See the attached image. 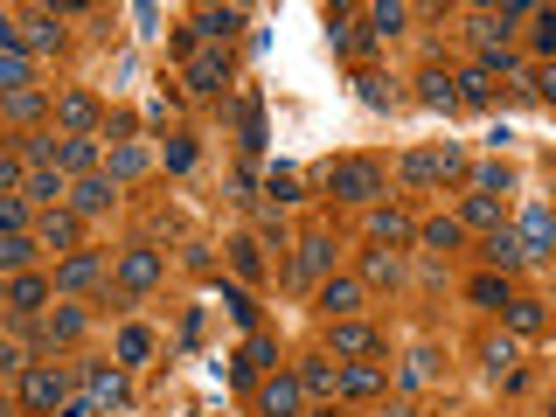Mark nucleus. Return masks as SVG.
Returning a JSON list of instances; mask_svg holds the SVG:
<instances>
[{
	"label": "nucleus",
	"instance_id": "nucleus-49",
	"mask_svg": "<svg viewBox=\"0 0 556 417\" xmlns=\"http://www.w3.org/2000/svg\"><path fill=\"white\" fill-rule=\"evenodd\" d=\"M21 160H35V167H49V160H56V139H28V146H21Z\"/></svg>",
	"mask_w": 556,
	"mask_h": 417
},
{
	"label": "nucleus",
	"instance_id": "nucleus-25",
	"mask_svg": "<svg viewBox=\"0 0 556 417\" xmlns=\"http://www.w3.org/2000/svg\"><path fill=\"white\" fill-rule=\"evenodd\" d=\"M369 230H376V244H404V237H411V216H404V209H376Z\"/></svg>",
	"mask_w": 556,
	"mask_h": 417
},
{
	"label": "nucleus",
	"instance_id": "nucleus-15",
	"mask_svg": "<svg viewBox=\"0 0 556 417\" xmlns=\"http://www.w3.org/2000/svg\"><path fill=\"white\" fill-rule=\"evenodd\" d=\"M258 404H265V417H292L299 411V383H292V376H272V383L258 390Z\"/></svg>",
	"mask_w": 556,
	"mask_h": 417
},
{
	"label": "nucleus",
	"instance_id": "nucleus-1",
	"mask_svg": "<svg viewBox=\"0 0 556 417\" xmlns=\"http://www.w3.org/2000/svg\"><path fill=\"white\" fill-rule=\"evenodd\" d=\"M327 188H334L341 202H376V195H383V174H376L369 160H341V167H327Z\"/></svg>",
	"mask_w": 556,
	"mask_h": 417
},
{
	"label": "nucleus",
	"instance_id": "nucleus-38",
	"mask_svg": "<svg viewBox=\"0 0 556 417\" xmlns=\"http://www.w3.org/2000/svg\"><path fill=\"white\" fill-rule=\"evenodd\" d=\"M404 181H411V188H431V181H438V160H431V153H411V160H404Z\"/></svg>",
	"mask_w": 556,
	"mask_h": 417
},
{
	"label": "nucleus",
	"instance_id": "nucleus-29",
	"mask_svg": "<svg viewBox=\"0 0 556 417\" xmlns=\"http://www.w3.org/2000/svg\"><path fill=\"white\" fill-rule=\"evenodd\" d=\"M362 278H369V285H397V278H404V265H397L390 251H369V258H362Z\"/></svg>",
	"mask_w": 556,
	"mask_h": 417
},
{
	"label": "nucleus",
	"instance_id": "nucleus-41",
	"mask_svg": "<svg viewBox=\"0 0 556 417\" xmlns=\"http://www.w3.org/2000/svg\"><path fill=\"white\" fill-rule=\"evenodd\" d=\"M7 119H42V91H14L7 98Z\"/></svg>",
	"mask_w": 556,
	"mask_h": 417
},
{
	"label": "nucleus",
	"instance_id": "nucleus-52",
	"mask_svg": "<svg viewBox=\"0 0 556 417\" xmlns=\"http://www.w3.org/2000/svg\"><path fill=\"white\" fill-rule=\"evenodd\" d=\"M7 188H21V160H14V153H0V195H7Z\"/></svg>",
	"mask_w": 556,
	"mask_h": 417
},
{
	"label": "nucleus",
	"instance_id": "nucleus-22",
	"mask_svg": "<svg viewBox=\"0 0 556 417\" xmlns=\"http://www.w3.org/2000/svg\"><path fill=\"white\" fill-rule=\"evenodd\" d=\"M63 195H70V188H63V167H35V174H28V202H49V209H56Z\"/></svg>",
	"mask_w": 556,
	"mask_h": 417
},
{
	"label": "nucleus",
	"instance_id": "nucleus-11",
	"mask_svg": "<svg viewBox=\"0 0 556 417\" xmlns=\"http://www.w3.org/2000/svg\"><path fill=\"white\" fill-rule=\"evenodd\" d=\"M334 390H341V397H383V369L348 362V369H334Z\"/></svg>",
	"mask_w": 556,
	"mask_h": 417
},
{
	"label": "nucleus",
	"instance_id": "nucleus-19",
	"mask_svg": "<svg viewBox=\"0 0 556 417\" xmlns=\"http://www.w3.org/2000/svg\"><path fill=\"white\" fill-rule=\"evenodd\" d=\"M42 299H49V285H42V278H35V272H14V285H7V306H14V313H35Z\"/></svg>",
	"mask_w": 556,
	"mask_h": 417
},
{
	"label": "nucleus",
	"instance_id": "nucleus-51",
	"mask_svg": "<svg viewBox=\"0 0 556 417\" xmlns=\"http://www.w3.org/2000/svg\"><path fill=\"white\" fill-rule=\"evenodd\" d=\"M56 417H98V404H91V397H63V404H56Z\"/></svg>",
	"mask_w": 556,
	"mask_h": 417
},
{
	"label": "nucleus",
	"instance_id": "nucleus-45",
	"mask_svg": "<svg viewBox=\"0 0 556 417\" xmlns=\"http://www.w3.org/2000/svg\"><path fill=\"white\" fill-rule=\"evenodd\" d=\"M431 160H438V181H452V174H466V153H459V146H438Z\"/></svg>",
	"mask_w": 556,
	"mask_h": 417
},
{
	"label": "nucleus",
	"instance_id": "nucleus-5",
	"mask_svg": "<svg viewBox=\"0 0 556 417\" xmlns=\"http://www.w3.org/2000/svg\"><path fill=\"white\" fill-rule=\"evenodd\" d=\"M376 348H383V334H376V327H362V320H334V355L362 362V355H376Z\"/></svg>",
	"mask_w": 556,
	"mask_h": 417
},
{
	"label": "nucleus",
	"instance_id": "nucleus-40",
	"mask_svg": "<svg viewBox=\"0 0 556 417\" xmlns=\"http://www.w3.org/2000/svg\"><path fill=\"white\" fill-rule=\"evenodd\" d=\"M139 167H146V153H139V146H119V153H112V181H133Z\"/></svg>",
	"mask_w": 556,
	"mask_h": 417
},
{
	"label": "nucleus",
	"instance_id": "nucleus-33",
	"mask_svg": "<svg viewBox=\"0 0 556 417\" xmlns=\"http://www.w3.org/2000/svg\"><path fill=\"white\" fill-rule=\"evenodd\" d=\"M35 258V237H0V272H21Z\"/></svg>",
	"mask_w": 556,
	"mask_h": 417
},
{
	"label": "nucleus",
	"instance_id": "nucleus-46",
	"mask_svg": "<svg viewBox=\"0 0 556 417\" xmlns=\"http://www.w3.org/2000/svg\"><path fill=\"white\" fill-rule=\"evenodd\" d=\"M223 306H230L244 327H258V306H251V292H237V285H230V292H223Z\"/></svg>",
	"mask_w": 556,
	"mask_h": 417
},
{
	"label": "nucleus",
	"instance_id": "nucleus-50",
	"mask_svg": "<svg viewBox=\"0 0 556 417\" xmlns=\"http://www.w3.org/2000/svg\"><path fill=\"white\" fill-rule=\"evenodd\" d=\"M167 167H174V174L195 167V139H174V146H167Z\"/></svg>",
	"mask_w": 556,
	"mask_h": 417
},
{
	"label": "nucleus",
	"instance_id": "nucleus-32",
	"mask_svg": "<svg viewBox=\"0 0 556 417\" xmlns=\"http://www.w3.org/2000/svg\"><path fill=\"white\" fill-rule=\"evenodd\" d=\"M508 327H515V334H536V327H543V306H536V299H508Z\"/></svg>",
	"mask_w": 556,
	"mask_h": 417
},
{
	"label": "nucleus",
	"instance_id": "nucleus-14",
	"mask_svg": "<svg viewBox=\"0 0 556 417\" xmlns=\"http://www.w3.org/2000/svg\"><path fill=\"white\" fill-rule=\"evenodd\" d=\"M452 98H459V105H494V77L473 63V70H459V77H452Z\"/></svg>",
	"mask_w": 556,
	"mask_h": 417
},
{
	"label": "nucleus",
	"instance_id": "nucleus-8",
	"mask_svg": "<svg viewBox=\"0 0 556 417\" xmlns=\"http://www.w3.org/2000/svg\"><path fill=\"white\" fill-rule=\"evenodd\" d=\"M84 383H91V404H98V411H119V404H126V376H119V369L91 362V369H84Z\"/></svg>",
	"mask_w": 556,
	"mask_h": 417
},
{
	"label": "nucleus",
	"instance_id": "nucleus-36",
	"mask_svg": "<svg viewBox=\"0 0 556 417\" xmlns=\"http://www.w3.org/2000/svg\"><path fill=\"white\" fill-rule=\"evenodd\" d=\"M146 355H153V334H146V327H126V334H119V362H146Z\"/></svg>",
	"mask_w": 556,
	"mask_h": 417
},
{
	"label": "nucleus",
	"instance_id": "nucleus-26",
	"mask_svg": "<svg viewBox=\"0 0 556 417\" xmlns=\"http://www.w3.org/2000/svg\"><path fill=\"white\" fill-rule=\"evenodd\" d=\"M230 265H237V278H258L265 272V244H258V237H237V244H230Z\"/></svg>",
	"mask_w": 556,
	"mask_h": 417
},
{
	"label": "nucleus",
	"instance_id": "nucleus-47",
	"mask_svg": "<svg viewBox=\"0 0 556 417\" xmlns=\"http://www.w3.org/2000/svg\"><path fill=\"white\" fill-rule=\"evenodd\" d=\"M473 181H480V195H494V188H508V167H501V160H487Z\"/></svg>",
	"mask_w": 556,
	"mask_h": 417
},
{
	"label": "nucleus",
	"instance_id": "nucleus-48",
	"mask_svg": "<svg viewBox=\"0 0 556 417\" xmlns=\"http://www.w3.org/2000/svg\"><path fill=\"white\" fill-rule=\"evenodd\" d=\"M0 56H21V21L0 14Z\"/></svg>",
	"mask_w": 556,
	"mask_h": 417
},
{
	"label": "nucleus",
	"instance_id": "nucleus-28",
	"mask_svg": "<svg viewBox=\"0 0 556 417\" xmlns=\"http://www.w3.org/2000/svg\"><path fill=\"white\" fill-rule=\"evenodd\" d=\"M42 334H49V348H56V341H77V334H84V313H77V306H63V313H49V320H42Z\"/></svg>",
	"mask_w": 556,
	"mask_h": 417
},
{
	"label": "nucleus",
	"instance_id": "nucleus-2",
	"mask_svg": "<svg viewBox=\"0 0 556 417\" xmlns=\"http://www.w3.org/2000/svg\"><path fill=\"white\" fill-rule=\"evenodd\" d=\"M21 397H28V411H56L70 397V376L63 369H21Z\"/></svg>",
	"mask_w": 556,
	"mask_h": 417
},
{
	"label": "nucleus",
	"instance_id": "nucleus-44",
	"mask_svg": "<svg viewBox=\"0 0 556 417\" xmlns=\"http://www.w3.org/2000/svg\"><path fill=\"white\" fill-rule=\"evenodd\" d=\"M265 188H272L278 202H299V174H292V167H272V181H265Z\"/></svg>",
	"mask_w": 556,
	"mask_h": 417
},
{
	"label": "nucleus",
	"instance_id": "nucleus-55",
	"mask_svg": "<svg viewBox=\"0 0 556 417\" xmlns=\"http://www.w3.org/2000/svg\"><path fill=\"white\" fill-rule=\"evenodd\" d=\"M0 299H7V285H0Z\"/></svg>",
	"mask_w": 556,
	"mask_h": 417
},
{
	"label": "nucleus",
	"instance_id": "nucleus-53",
	"mask_svg": "<svg viewBox=\"0 0 556 417\" xmlns=\"http://www.w3.org/2000/svg\"><path fill=\"white\" fill-rule=\"evenodd\" d=\"M21 369H28V362H21V348H14V341H0V376H21Z\"/></svg>",
	"mask_w": 556,
	"mask_h": 417
},
{
	"label": "nucleus",
	"instance_id": "nucleus-43",
	"mask_svg": "<svg viewBox=\"0 0 556 417\" xmlns=\"http://www.w3.org/2000/svg\"><path fill=\"white\" fill-rule=\"evenodd\" d=\"M244 362H251V369H258V362H265V369H278V348H272V334H251V348H244Z\"/></svg>",
	"mask_w": 556,
	"mask_h": 417
},
{
	"label": "nucleus",
	"instance_id": "nucleus-21",
	"mask_svg": "<svg viewBox=\"0 0 556 417\" xmlns=\"http://www.w3.org/2000/svg\"><path fill=\"white\" fill-rule=\"evenodd\" d=\"M417 98H424L431 112H452V105H459V98H452V77H445V70H424V77H417Z\"/></svg>",
	"mask_w": 556,
	"mask_h": 417
},
{
	"label": "nucleus",
	"instance_id": "nucleus-16",
	"mask_svg": "<svg viewBox=\"0 0 556 417\" xmlns=\"http://www.w3.org/2000/svg\"><path fill=\"white\" fill-rule=\"evenodd\" d=\"M56 167H63V174H91V167H98V139H63V146H56Z\"/></svg>",
	"mask_w": 556,
	"mask_h": 417
},
{
	"label": "nucleus",
	"instance_id": "nucleus-17",
	"mask_svg": "<svg viewBox=\"0 0 556 417\" xmlns=\"http://www.w3.org/2000/svg\"><path fill=\"white\" fill-rule=\"evenodd\" d=\"M77 237H84V230H77V216H63V209H49V216H42V244H49V251H77Z\"/></svg>",
	"mask_w": 556,
	"mask_h": 417
},
{
	"label": "nucleus",
	"instance_id": "nucleus-35",
	"mask_svg": "<svg viewBox=\"0 0 556 417\" xmlns=\"http://www.w3.org/2000/svg\"><path fill=\"white\" fill-rule=\"evenodd\" d=\"M473 299H480V306H508V278L480 272V278H473Z\"/></svg>",
	"mask_w": 556,
	"mask_h": 417
},
{
	"label": "nucleus",
	"instance_id": "nucleus-23",
	"mask_svg": "<svg viewBox=\"0 0 556 417\" xmlns=\"http://www.w3.org/2000/svg\"><path fill=\"white\" fill-rule=\"evenodd\" d=\"M299 397H334V362H299Z\"/></svg>",
	"mask_w": 556,
	"mask_h": 417
},
{
	"label": "nucleus",
	"instance_id": "nucleus-10",
	"mask_svg": "<svg viewBox=\"0 0 556 417\" xmlns=\"http://www.w3.org/2000/svg\"><path fill=\"white\" fill-rule=\"evenodd\" d=\"M320 306H327V320H348L362 306V278H327L320 285Z\"/></svg>",
	"mask_w": 556,
	"mask_h": 417
},
{
	"label": "nucleus",
	"instance_id": "nucleus-7",
	"mask_svg": "<svg viewBox=\"0 0 556 417\" xmlns=\"http://www.w3.org/2000/svg\"><path fill=\"white\" fill-rule=\"evenodd\" d=\"M119 285L126 292H153L160 285V251H126L119 258Z\"/></svg>",
	"mask_w": 556,
	"mask_h": 417
},
{
	"label": "nucleus",
	"instance_id": "nucleus-9",
	"mask_svg": "<svg viewBox=\"0 0 556 417\" xmlns=\"http://www.w3.org/2000/svg\"><path fill=\"white\" fill-rule=\"evenodd\" d=\"M237 28H244V7H202V14H195V35H209L216 49H223Z\"/></svg>",
	"mask_w": 556,
	"mask_h": 417
},
{
	"label": "nucleus",
	"instance_id": "nucleus-6",
	"mask_svg": "<svg viewBox=\"0 0 556 417\" xmlns=\"http://www.w3.org/2000/svg\"><path fill=\"white\" fill-rule=\"evenodd\" d=\"M56 119H63L77 139H91V126H98V98H91V91H63V98H56Z\"/></svg>",
	"mask_w": 556,
	"mask_h": 417
},
{
	"label": "nucleus",
	"instance_id": "nucleus-37",
	"mask_svg": "<svg viewBox=\"0 0 556 417\" xmlns=\"http://www.w3.org/2000/svg\"><path fill=\"white\" fill-rule=\"evenodd\" d=\"M21 223H28V202L21 195H0V237H21Z\"/></svg>",
	"mask_w": 556,
	"mask_h": 417
},
{
	"label": "nucleus",
	"instance_id": "nucleus-42",
	"mask_svg": "<svg viewBox=\"0 0 556 417\" xmlns=\"http://www.w3.org/2000/svg\"><path fill=\"white\" fill-rule=\"evenodd\" d=\"M487 369H494V376H501V369L515 376V341H501V334H494V341H487Z\"/></svg>",
	"mask_w": 556,
	"mask_h": 417
},
{
	"label": "nucleus",
	"instance_id": "nucleus-34",
	"mask_svg": "<svg viewBox=\"0 0 556 417\" xmlns=\"http://www.w3.org/2000/svg\"><path fill=\"white\" fill-rule=\"evenodd\" d=\"M28 91V56H0V98Z\"/></svg>",
	"mask_w": 556,
	"mask_h": 417
},
{
	"label": "nucleus",
	"instance_id": "nucleus-4",
	"mask_svg": "<svg viewBox=\"0 0 556 417\" xmlns=\"http://www.w3.org/2000/svg\"><path fill=\"white\" fill-rule=\"evenodd\" d=\"M230 84V49H195L188 56V91H223Z\"/></svg>",
	"mask_w": 556,
	"mask_h": 417
},
{
	"label": "nucleus",
	"instance_id": "nucleus-12",
	"mask_svg": "<svg viewBox=\"0 0 556 417\" xmlns=\"http://www.w3.org/2000/svg\"><path fill=\"white\" fill-rule=\"evenodd\" d=\"M112 195H119V188H112L105 174H84V181L70 188V209H84V216H98V209H112Z\"/></svg>",
	"mask_w": 556,
	"mask_h": 417
},
{
	"label": "nucleus",
	"instance_id": "nucleus-39",
	"mask_svg": "<svg viewBox=\"0 0 556 417\" xmlns=\"http://www.w3.org/2000/svg\"><path fill=\"white\" fill-rule=\"evenodd\" d=\"M431 369H438V355H431V348H417L411 362H404V390H417V383H431Z\"/></svg>",
	"mask_w": 556,
	"mask_h": 417
},
{
	"label": "nucleus",
	"instance_id": "nucleus-54",
	"mask_svg": "<svg viewBox=\"0 0 556 417\" xmlns=\"http://www.w3.org/2000/svg\"><path fill=\"white\" fill-rule=\"evenodd\" d=\"M536 49H543V56L556 49V21H550V14H536Z\"/></svg>",
	"mask_w": 556,
	"mask_h": 417
},
{
	"label": "nucleus",
	"instance_id": "nucleus-18",
	"mask_svg": "<svg viewBox=\"0 0 556 417\" xmlns=\"http://www.w3.org/2000/svg\"><path fill=\"white\" fill-rule=\"evenodd\" d=\"M487 265L508 278V272H522V244H515V230H494L487 237Z\"/></svg>",
	"mask_w": 556,
	"mask_h": 417
},
{
	"label": "nucleus",
	"instance_id": "nucleus-13",
	"mask_svg": "<svg viewBox=\"0 0 556 417\" xmlns=\"http://www.w3.org/2000/svg\"><path fill=\"white\" fill-rule=\"evenodd\" d=\"M98 272H105V258H98V251H77V258H63V265H56V285H63V292H77V285H91Z\"/></svg>",
	"mask_w": 556,
	"mask_h": 417
},
{
	"label": "nucleus",
	"instance_id": "nucleus-24",
	"mask_svg": "<svg viewBox=\"0 0 556 417\" xmlns=\"http://www.w3.org/2000/svg\"><path fill=\"white\" fill-rule=\"evenodd\" d=\"M327 265H334V244H327V237H306V244H299V278L313 285Z\"/></svg>",
	"mask_w": 556,
	"mask_h": 417
},
{
	"label": "nucleus",
	"instance_id": "nucleus-20",
	"mask_svg": "<svg viewBox=\"0 0 556 417\" xmlns=\"http://www.w3.org/2000/svg\"><path fill=\"white\" fill-rule=\"evenodd\" d=\"M21 49H63V28H56V14H28V28H21Z\"/></svg>",
	"mask_w": 556,
	"mask_h": 417
},
{
	"label": "nucleus",
	"instance_id": "nucleus-27",
	"mask_svg": "<svg viewBox=\"0 0 556 417\" xmlns=\"http://www.w3.org/2000/svg\"><path fill=\"white\" fill-rule=\"evenodd\" d=\"M459 223H473V230H501V209H494V195H466Z\"/></svg>",
	"mask_w": 556,
	"mask_h": 417
},
{
	"label": "nucleus",
	"instance_id": "nucleus-30",
	"mask_svg": "<svg viewBox=\"0 0 556 417\" xmlns=\"http://www.w3.org/2000/svg\"><path fill=\"white\" fill-rule=\"evenodd\" d=\"M411 21V7H397V0H383V7H369V35H397Z\"/></svg>",
	"mask_w": 556,
	"mask_h": 417
},
{
	"label": "nucleus",
	"instance_id": "nucleus-3",
	"mask_svg": "<svg viewBox=\"0 0 556 417\" xmlns=\"http://www.w3.org/2000/svg\"><path fill=\"white\" fill-rule=\"evenodd\" d=\"M550 209H543V202H529V209H522V223H515V244H522V265H536V258H550Z\"/></svg>",
	"mask_w": 556,
	"mask_h": 417
},
{
	"label": "nucleus",
	"instance_id": "nucleus-31",
	"mask_svg": "<svg viewBox=\"0 0 556 417\" xmlns=\"http://www.w3.org/2000/svg\"><path fill=\"white\" fill-rule=\"evenodd\" d=\"M417 237H424L431 251H459V223H452V216H438V223H424Z\"/></svg>",
	"mask_w": 556,
	"mask_h": 417
}]
</instances>
